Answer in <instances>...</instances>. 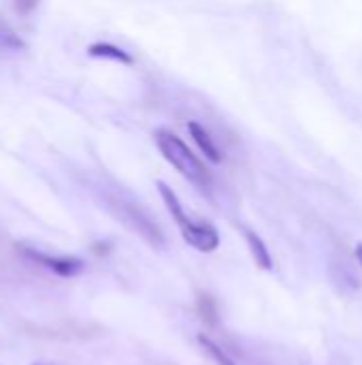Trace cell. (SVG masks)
<instances>
[{
  "mask_svg": "<svg viewBox=\"0 0 362 365\" xmlns=\"http://www.w3.org/2000/svg\"><path fill=\"white\" fill-rule=\"evenodd\" d=\"M158 190H160V195H162V201H164L166 210H169L171 216L175 218V222H177V227H179L183 240H186L192 248H196V250H201V252H213V250L220 246V235H218L215 227L209 225V222L194 220L192 216H188L186 210H183V205L179 203L177 195L173 192V188H169L164 182H158Z\"/></svg>",
  "mask_w": 362,
  "mask_h": 365,
  "instance_id": "obj_1",
  "label": "cell"
},
{
  "mask_svg": "<svg viewBox=\"0 0 362 365\" xmlns=\"http://www.w3.org/2000/svg\"><path fill=\"white\" fill-rule=\"evenodd\" d=\"M109 207L132 233L143 237L149 246H154V248H162L164 246V237H162L160 227L137 203H130L126 199L113 197V199H109Z\"/></svg>",
  "mask_w": 362,
  "mask_h": 365,
  "instance_id": "obj_3",
  "label": "cell"
},
{
  "mask_svg": "<svg viewBox=\"0 0 362 365\" xmlns=\"http://www.w3.org/2000/svg\"><path fill=\"white\" fill-rule=\"evenodd\" d=\"M356 257H358V261H361V265H362V244L356 246Z\"/></svg>",
  "mask_w": 362,
  "mask_h": 365,
  "instance_id": "obj_9",
  "label": "cell"
},
{
  "mask_svg": "<svg viewBox=\"0 0 362 365\" xmlns=\"http://www.w3.org/2000/svg\"><path fill=\"white\" fill-rule=\"evenodd\" d=\"M87 53L94 56V58H109V60H115V62H122V64H132L134 62L132 56L126 49H122V47H117L113 43H94V45H90Z\"/></svg>",
  "mask_w": 362,
  "mask_h": 365,
  "instance_id": "obj_6",
  "label": "cell"
},
{
  "mask_svg": "<svg viewBox=\"0 0 362 365\" xmlns=\"http://www.w3.org/2000/svg\"><path fill=\"white\" fill-rule=\"evenodd\" d=\"M245 237H247V244H250V250H252L256 263H258L260 267H265V269H271V257H269V252H267L262 240H260L256 233H252V231H245Z\"/></svg>",
  "mask_w": 362,
  "mask_h": 365,
  "instance_id": "obj_7",
  "label": "cell"
},
{
  "mask_svg": "<svg viewBox=\"0 0 362 365\" xmlns=\"http://www.w3.org/2000/svg\"><path fill=\"white\" fill-rule=\"evenodd\" d=\"M156 145H158V150H160V154L186 178V180H190L192 184H196V186H209V182H211V173H209V169L203 165V160L183 143V139L181 137H177L175 133H171V130H164V128H160V130H156Z\"/></svg>",
  "mask_w": 362,
  "mask_h": 365,
  "instance_id": "obj_2",
  "label": "cell"
},
{
  "mask_svg": "<svg viewBox=\"0 0 362 365\" xmlns=\"http://www.w3.org/2000/svg\"><path fill=\"white\" fill-rule=\"evenodd\" d=\"M26 255L36 261L38 265L51 269L53 274L62 276V278H73L77 274H81L83 269V263L79 259H68V257H51V255H45V252H36V250H26Z\"/></svg>",
  "mask_w": 362,
  "mask_h": 365,
  "instance_id": "obj_4",
  "label": "cell"
},
{
  "mask_svg": "<svg viewBox=\"0 0 362 365\" xmlns=\"http://www.w3.org/2000/svg\"><path fill=\"white\" fill-rule=\"evenodd\" d=\"M188 130H190L194 143L201 148V152H203L209 160H213V163H220V160H222V152H220L218 143L213 141V137L209 135L207 128H203L198 122H190V124H188Z\"/></svg>",
  "mask_w": 362,
  "mask_h": 365,
  "instance_id": "obj_5",
  "label": "cell"
},
{
  "mask_svg": "<svg viewBox=\"0 0 362 365\" xmlns=\"http://www.w3.org/2000/svg\"><path fill=\"white\" fill-rule=\"evenodd\" d=\"M38 2L41 0H13V6H15V11L19 13V15H32L36 9H38Z\"/></svg>",
  "mask_w": 362,
  "mask_h": 365,
  "instance_id": "obj_8",
  "label": "cell"
}]
</instances>
